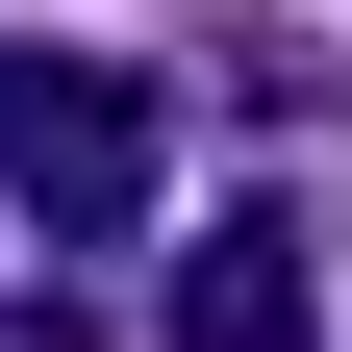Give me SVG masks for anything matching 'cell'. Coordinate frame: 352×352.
Segmentation results:
<instances>
[{
    "label": "cell",
    "mask_w": 352,
    "mask_h": 352,
    "mask_svg": "<svg viewBox=\"0 0 352 352\" xmlns=\"http://www.w3.org/2000/svg\"><path fill=\"white\" fill-rule=\"evenodd\" d=\"M0 201L51 252H101L126 201H151V76L126 51H0Z\"/></svg>",
    "instance_id": "cell-1"
},
{
    "label": "cell",
    "mask_w": 352,
    "mask_h": 352,
    "mask_svg": "<svg viewBox=\"0 0 352 352\" xmlns=\"http://www.w3.org/2000/svg\"><path fill=\"white\" fill-rule=\"evenodd\" d=\"M327 327V277H302V227H227L201 277H176V352H302Z\"/></svg>",
    "instance_id": "cell-2"
},
{
    "label": "cell",
    "mask_w": 352,
    "mask_h": 352,
    "mask_svg": "<svg viewBox=\"0 0 352 352\" xmlns=\"http://www.w3.org/2000/svg\"><path fill=\"white\" fill-rule=\"evenodd\" d=\"M0 352H101V327H76V302H0Z\"/></svg>",
    "instance_id": "cell-3"
}]
</instances>
